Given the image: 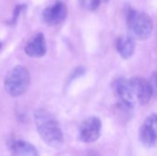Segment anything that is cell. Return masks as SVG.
Here are the masks:
<instances>
[{"label":"cell","mask_w":157,"mask_h":156,"mask_svg":"<svg viewBox=\"0 0 157 156\" xmlns=\"http://www.w3.org/2000/svg\"><path fill=\"white\" fill-rule=\"evenodd\" d=\"M37 131L43 142L52 148H59L63 143V134L59 122L45 109H38L34 114Z\"/></svg>","instance_id":"cell-1"},{"label":"cell","mask_w":157,"mask_h":156,"mask_svg":"<svg viewBox=\"0 0 157 156\" xmlns=\"http://www.w3.org/2000/svg\"><path fill=\"white\" fill-rule=\"evenodd\" d=\"M30 76L28 69L22 65L14 66L5 77V89L13 97L22 96L28 91Z\"/></svg>","instance_id":"cell-2"},{"label":"cell","mask_w":157,"mask_h":156,"mask_svg":"<svg viewBox=\"0 0 157 156\" xmlns=\"http://www.w3.org/2000/svg\"><path fill=\"white\" fill-rule=\"evenodd\" d=\"M127 25L132 35L138 40H147L154 29L151 17L142 11L130 10L127 14Z\"/></svg>","instance_id":"cell-3"},{"label":"cell","mask_w":157,"mask_h":156,"mask_svg":"<svg viewBox=\"0 0 157 156\" xmlns=\"http://www.w3.org/2000/svg\"><path fill=\"white\" fill-rule=\"evenodd\" d=\"M102 130L101 120L97 117L85 120L79 128V136L84 143H94L100 137Z\"/></svg>","instance_id":"cell-4"},{"label":"cell","mask_w":157,"mask_h":156,"mask_svg":"<svg viewBox=\"0 0 157 156\" xmlns=\"http://www.w3.org/2000/svg\"><path fill=\"white\" fill-rule=\"evenodd\" d=\"M135 95L136 100L142 105H146L151 100L155 87L152 85L151 80H147L143 77H132L129 80Z\"/></svg>","instance_id":"cell-5"},{"label":"cell","mask_w":157,"mask_h":156,"mask_svg":"<svg viewBox=\"0 0 157 156\" xmlns=\"http://www.w3.org/2000/svg\"><path fill=\"white\" fill-rule=\"evenodd\" d=\"M140 142L146 147H155L157 138V118L155 114L148 116L139 131Z\"/></svg>","instance_id":"cell-6"},{"label":"cell","mask_w":157,"mask_h":156,"mask_svg":"<svg viewBox=\"0 0 157 156\" xmlns=\"http://www.w3.org/2000/svg\"><path fill=\"white\" fill-rule=\"evenodd\" d=\"M67 16V7L62 1H56L54 4L47 6L42 12V19L49 26H57L61 24Z\"/></svg>","instance_id":"cell-7"},{"label":"cell","mask_w":157,"mask_h":156,"mask_svg":"<svg viewBox=\"0 0 157 156\" xmlns=\"http://www.w3.org/2000/svg\"><path fill=\"white\" fill-rule=\"evenodd\" d=\"M116 92L121 102L128 108H133L136 104V97L130 81L121 78L116 82Z\"/></svg>","instance_id":"cell-8"},{"label":"cell","mask_w":157,"mask_h":156,"mask_svg":"<svg viewBox=\"0 0 157 156\" xmlns=\"http://www.w3.org/2000/svg\"><path fill=\"white\" fill-rule=\"evenodd\" d=\"M47 51L45 37L42 33H38L29 40L25 47V52L29 57L40 58L45 55Z\"/></svg>","instance_id":"cell-9"},{"label":"cell","mask_w":157,"mask_h":156,"mask_svg":"<svg viewBox=\"0 0 157 156\" xmlns=\"http://www.w3.org/2000/svg\"><path fill=\"white\" fill-rule=\"evenodd\" d=\"M116 48L120 55L124 59L131 58L135 50V44L133 39L130 36H121L119 37L116 42Z\"/></svg>","instance_id":"cell-10"},{"label":"cell","mask_w":157,"mask_h":156,"mask_svg":"<svg viewBox=\"0 0 157 156\" xmlns=\"http://www.w3.org/2000/svg\"><path fill=\"white\" fill-rule=\"evenodd\" d=\"M11 149L15 156H39L37 149L31 143L25 141L13 143Z\"/></svg>","instance_id":"cell-11"},{"label":"cell","mask_w":157,"mask_h":156,"mask_svg":"<svg viewBox=\"0 0 157 156\" xmlns=\"http://www.w3.org/2000/svg\"><path fill=\"white\" fill-rule=\"evenodd\" d=\"M80 2L83 7L90 11L96 10L100 4V0H80Z\"/></svg>","instance_id":"cell-12"},{"label":"cell","mask_w":157,"mask_h":156,"mask_svg":"<svg viewBox=\"0 0 157 156\" xmlns=\"http://www.w3.org/2000/svg\"><path fill=\"white\" fill-rule=\"evenodd\" d=\"M86 156H99V154H98V153H97L96 151H89V152L86 154Z\"/></svg>","instance_id":"cell-13"},{"label":"cell","mask_w":157,"mask_h":156,"mask_svg":"<svg viewBox=\"0 0 157 156\" xmlns=\"http://www.w3.org/2000/svg\"><path fill=\"white\" fill-rule=\"evenodd\" d=\"M0 48H1V42H0Z\"/></svg>","instance_id":"cell-14"}]
</instances>
